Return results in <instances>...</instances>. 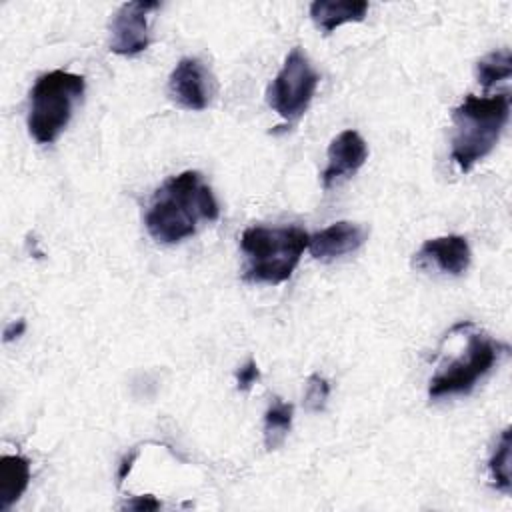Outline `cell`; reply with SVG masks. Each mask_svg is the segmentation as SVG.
<instances>
[{"instance_id": "obj_1", "label": "cell", "mask_w": 512, "mask_h": 512, "mask_svg": "<svg viewBox=\"0 0 512 512\" xmlns=\"http://www.w3.org/2000/svg\"><path fill=\"white\" fill-rule=\"evenodd\" d=\"M220 216L212 188L196 170L170 176L152 196L144 224L160 244H178L198 232L200 222H214Z\"/></svg>"}, {"instance_id": "obj_2", "label": "cell", "mask_w": 512, "mask_h": 512, "mask_svg": "<svg viewBox=\"0 0 512 512\" xmlns=\"http://www.w3.org/2000/svg\"><path fill=\"white\" fill-rule=\"evenodd\" d=\"M510 94L494 96L468 94L452 110V150L450 156L462 172H470L474 164L484 160L508 124Z\"/></svg>"}, {"instance_id": "obj_3", "label": "cell", "mask_w": 512, "mask_h": 512, "mask_svg": "<svg viewBox=\"0 0 512 512\" xmlns=\"http://www.w3.org/2000/svg\"><path fill=\"white\" fill-rule=\"evenodd\" d=\"M310 236L298 226H250L240 236L246 256L244 280L280 284L296 270Z\"/></svg>"}, {"instance_id": "obj_4", "label": "cell", "mask_w": 512, "mask_h": 512, "mask_svg": "<svg viewBox=\"0 0 512 512\" xmlns=\"http://www.w3.org/2000/svg\"><path fill=\"white\" fill-rule=\"evenodd\" d=\"M84 88V76L66 70H50L36 78L30 90L28 132L38 144H52L64 132Z\"/></svg>"}, {"instance_id": "obj_5", "label": "cell", "mask_w": 512, "mask_h": 512, "mask_svg": "<svg viewBox=\"0 0 512 512\" xmlns=\"http://www.w3.org/2000/svg\"><path fill=\"white\" fill-rule=\"evenodd\" d=\"M506 352V344H500L486 334H468L464 354L454 358L450 364H446L438 374L430 378L428 396L436 400L454 394H468L476 386V382L494 368L500 354Z\"/></svg>"}, {"instance_id": "obj_6", "label": "cell", "mask_w": 512, "mask_h": 512, "mask_svg": "<svg viewBox=\"0 0 512 512\" xmlns=\"http://www.w3.org/2000/svg\"><path fill=\"white\" fill-rule=\"evenodd\" d=\"M320 76L310 64L308 56L300 48H292L268 86V106L278 112L284 120L296 122L310 106Z\"/></svg>"}, {"instance_id": "obj_7", "label": "cell", "mask_w": 512, "mask_h": 512, "mask_svg": "<svg viewBox=\"0 0 512 512\" xmlns=\"http://www.w3.org/2000/svg\"><path fill=\"white\" fill-rule=\"evenodd\" d=\"M160 2L132 0L124 2L110 24V50L120 56H136L144 52L150 44L148 16L158 10Z\"/></svg>"}, {"instance_id": "obj_8", "label": "cell", "mask_w": 512, "mask_h": 512, "mask_svg": "<svg viewBox=\"0 0 512 512\" xmlns=\"http://www.w3.org/2000/svg\"><path fill=\"white\" fill-rule=\"evenodd\" d=\"M170 98L184 110L208 108L214 92V80L198 58H182L168 78Z\"/></svg>"}, {"instance_id": "obj_9", "label": "cell", "mask_w": 512, "mask_h": 512, "mask_svg": "<svg viewBox=\"0 0 512 512\" xmlns=\"http://www.w3.org/2000/svg\"><path fill=\"white\" fill-rule=\"evenodd\" d=\"M368 158V146L356 130H342L328 146V162L322 170V186L330 188L342 178L356 174Z\"/></svg>"}, {"instance_id": "obj_10", "label": "cell", "mask_w": 512, "mask_h": 512, "mask_svg": "<svg viewBox=\"0 0 512 512\" xmlns=\"http://www.w3.org/2000/svg\"><path fill=\"white\" fill-rule=\"evenodd\" d=\"M470 246L460 234H448L426 240L416 252V266H436L444 274L460 276L470 266Z\"/></svg>"}, {"instance_id": "obj_11", "label": "cell", "mask_w": 512, "mask_h": 512, "mask_svg": "<svg viewBox=\"0 0 512 512\" xmlns=\"http://www.w3.org/2000/svg\"><path fill=\"white\" fill-rule=\"evenodd\" d=\"M368 238V230L356 222L340 220L320 232L312 234L308 240L310 254L318 260H334L344 254L356 252Z\"/></svg>"}, {"instance_id": "obj_12", "label": "cell", "mask_w": 512, "mask_h": 512, "mask_svg": "<svg viewBox=\"0 0 512 512\" xmlns=\"http://www.w3.org/2000/svg\"><path fill=\"white\" fill-rule=\"evenodd\" d=\"M366 12V0H314L310 4V18L324 34H330L348 22H362Z\"/></svg>"}, {"instance_id": "obj_13", "label": "cell", "mask_w": 512, "mask_h": 512, "mask_svg": "<svg viewBox=\"0 0 512 512\" xmlns=\"http://www.w3.org/2000/svg\"><path fill=\"white\" fill-rule=\"evenodd\" d=\"M30 482V462L20 454L0 458V512L8 510L26 492Z\"/></svg>"}, {"instance_id": "obj_14", "label": "cell", "mask_w": 512, "mask_h": 512, "mask_svg": "<svg viewBox=\"0 0 512 512\" xmlns=\"http://www.w3.org/2000/svg\"><path fill=\"white\" fill-rule=\"evenodd\" d=\"M294 408L282 398H274L264 412V446L266 450H276L284 444L292 428Z\"/></svg>"}, {"instance_id": "obj_15", "label": "cell", "mask_w": 512, "mask_h": 512, "mask_svg": "<svg viewBox=\"0 0 512 512\" xmlns=\"http://www.w3.org/2000/svg\"><path fill=\"white\" fill-rule=\"evenodd\" d=\"M510 450H512V438H510V428H504L494 452L488 460V470H490V480L492 486L504 494H510Z\"/></svg>"}, {"instance_id": "obj_16", "label": "cell", "mask_w": 512, "mask_h": 512, "mask_svg": "<svg viewBox=\"0 0 512 512\" xmlns=\"http://www.w3.org/2000/svg\"><path fill=\"white\" fill-rule=\"evenodd\" d=\"M512 74V52L510 48H500L486 54L476 64V78L484 88L494 86L500 80L510 78Z\"/></svg>"}, {"instance_id": "obj_17", "label": "cell", "mask_w": 512, "mask_h": 512, "mask_svg": "<svg viewBox=\"0 0 512 512\" xmlns=\"http://www.w3.org/2000/svg\"><path fill=\"white\" fill-rule=\"evenodd\" d=\"M328 396H330L328 380L320 374L308 376L306 392H304V408L310 412H320L326 406Z\"/></svg>"}, {"instance_id": "obj_18", "label": "cell", "mask_w": 512, "mask_h": 512, "mask_svg": "<svg viewBox=\"0 0 512 512\" xmlns=\"http://www.w3.org/2000/svg\"><path fill=\"white\" fill-rule=\"evenodd\" d=\"M258 378H260V370H258L256 360H252V358L236 370V386L242 392H248L256 384Z\"/></svg>"}, {"instance_id": "obj_19", "label": "cell", "mask_w": 512, "mask_h": 512, "mask_svg": "<svg viewBox=\"0 0 512 512\" xmlns=\"http://www.w3.org/2000/svg\"><path fill=\"white\" fill-rule=\"evenodd\" d=\"M162 504L154 498V496H150V494H146V496H136L134 500H130L128 504H126V508H130V510H158Z\"/></svg>"}, {"instance_id": "obj_20", "label": "cell", "mask_w": 512, "mask_h": 512, "mask_svg": "<svg viewBox=\"0 0 512 512\" xmlns=\"http://www.w3.org/2000/svg\"><path fill=\"white\" fill-rule=\"evenodd\" d=\"M24 330H26V320H24V318H18V320L10 322V324L4 328L2 338H4V342H12V340L20 338V336L24 334Z\"/></svg>"}, {"instance_id": "obj_21", "label": "cell", "mask_w": 512, "mask_h": 512, "mask_svg": "<svg viewBox=\"0 0 512 512\" xmlns=\"http://www.w3.org/2000/svg\"><path fill=\"white\" fill-rule=\"evenodd\" d=\"M136 458H138V448H136V450H132L130 454H126V456L122 458L120 468H118V484H122V482H124V478L130 474V470H132V466H134Z\"/></svg>"}]
</instances>
